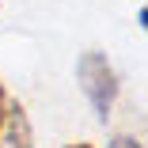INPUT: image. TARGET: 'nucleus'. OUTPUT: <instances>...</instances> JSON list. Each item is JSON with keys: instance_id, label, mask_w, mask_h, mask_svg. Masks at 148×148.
I'll return each instance as SVG.
<instances>
[{"instance_id": "nucleus-1", "label": "nucleus", "mask_w": 148, "mask_h": 148, "mask_svg": "<svg viewBox=\"0 0 148 148\" xmlns=\"http://www.w3.org/2000/svg\"><path fill=\"white\" fill-rule=\"evenodd\" d=\"M76 80H80V87H84L87 103H91L95 118L106 122L110 110H114V103H118V91H122V80H118L110 57L99 53V49L80 53V61H76Z\"/></svg>"}, {"instance_id": "nucleus-2", "label": "nucleus", "mask_w": 148, "mask_h": 148, "mask_svg": "<svg viewBox=\"0 0 148 148\" xmlns=\"http://www.w3.org/2000/svg\"><path fill=\"white\" fill-rule=\"evenodd\" d=\"M0 148H34V129L23 103H8L4 118H0Z\"/></svg>"}, {"instance_id": "nucleus-3", "label": "nucleus", "mask_w": 148, "mask_h": 148, "mask_svg": "<svg viewBox=\"0 0 148 148\" xmlns=\"http://www.w3.org/2000/svg\"><path fill=\"white\" fill-rule=\"evenodd\" d=\"M106 148H144V144H140V140H133V137H114Z\"/></svg>"}, {"instance_id": "nucleus-4", "label": "nucleus", "mask_w": 148, "mask_h": 148, "mask_svg": "<svg viewBox=\"0 0 148 148\" xmlns=\"http://www.w3.org/2000/svg\"><path fill=\"white\" fill-rule=\"evenodd\" d=\"M8 103H12V99H8V87H4V80H0V118H4V110H8Z\"/></svg>"}, {"instance_id": "nucleus-5", "label": "nucleus", "mask_w": 148, "mask_h": 148, "mask_svg": "<svg viewBox=\"0 0 148 148\" xmlns=\"http://www.w3.org/2000/svg\"><path fill=\"white\" fill-rule=\"evenodd\" d=\"M65 148H95V144H84V140H80V144H65Z\"/></svg>"}]
</instances>
